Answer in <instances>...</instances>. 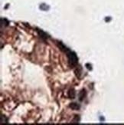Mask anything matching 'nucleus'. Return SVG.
Returning a JSON list of instances; mask_svg holds the SVG:
<instances>
[{"mask_svg": "<svg viewBox=\"0 0 124 125\" xmlns=\"http://www.w3.org/2000/svg\"><path fill=\"white\" fill-rule=\"evenodd\" d=\"M38 32L39 35H40L41 38H44V39H47V38H48V35H47L46 33H44V32H43V31L38 29Z\"/></svg>", "mask_w": 124, "mask_h": 125, "instance_id": "nucleus-6", "label": "nucleus"}, {"mask_svg": "<svg viewBox=\"0 0 124 125\" xmlns=\"http://www.w3.org/2000/svg\"><path fill=\"white\" fill-rule=\"evenodd\" d=\"M65 52L67 53V58H68V60H69V62H70V64L71 65H75L77 64V61H78V58L77 57V55L73 51H70L69 49H67Z\"/></svg>", "mask_w": 124, "mask_h": 125, "instance_id": "nucleus-1", "label": "nucleus"}, {"mask_svg": "<svg viewBox=\"0 0 124 125\" xmlns=\"http://www.w3.org/2000/svg\"><path fill=\"white\" fill-rule=\"evenodd\" d=\"M70 107L72 110H77L80 109V105H77V103H71L70 105Z\"/></svg>", "mask_w": 124, "mask_h": 125, "instance_id": "nucleus-3", "label": "nucleus"}, {"mask_svg": "<svg viewBox=\"0 0 124 125\" xmlns=\"http://www.w3.org/2000/svg\"><path fill=\"white\" fill-rule=\"evenodd\" d=\"M86 95H87V92H86V91L85 90H82V91L80 92V94H79V100L81 101V100H83L85 98Z\"/></svg>", "mask_w": 124, "mask_h": 125, "instance_id": "nucleus-2", "label": "nucleus"}, {"mask_svg": "<svg viewBox=\"0 0 124 125\" xmlns=\"http://www.w3.org/2000/svg\"><path fill=\"white\" fill-rule=\"evenodd\" d=\"M1 121H2V124L3 123H7V120L5 118V117L3 116V115H2V117H1Z\"/></svg>", "mask_w": 124, "mask_h": 125, "instance_id": "nucleus-7", "label": "nucleus"}, {"mask_svg": "<svg viewBox=\"0 0 124 125\" xmlns=\"http://www.w3.org/2000/svg\"><path fill=\"white\" fill-rule=\"evenodd\" d=\"M75 95H76V93L74 89H71L70 91H68V97L70 98H72V99L75 98Z\"/></svg>", "mask_w": 124, "mask_h": 125, "instance_id": "nucleus-4", "label": "nucleus"}, {"mask_svg": "<svg viewBox=\"0 0 124 125\" xmlns=\"http://www.w3.org/2000/svg\"><path fill=\"white\" fill-rule=\"evenodd\" d=\"M40 9L41 10H43V11H47V10H48L50 9V7L48 6V5H45V4H41L40 5Z\"/></svg>", "mask_w": 124, "mask_h": 125, "instance_id": "nucleus-5", "label": "nucleus"}]
</instances>
